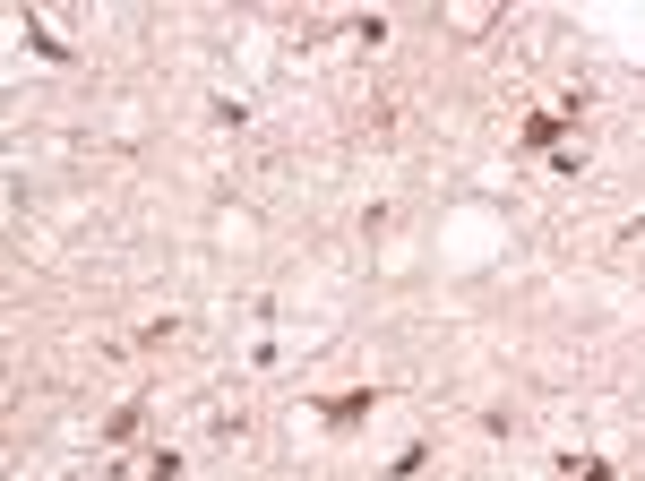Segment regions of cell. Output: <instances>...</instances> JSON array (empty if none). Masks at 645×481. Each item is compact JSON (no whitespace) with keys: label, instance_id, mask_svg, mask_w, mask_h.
Listing matches in <instances>:
<instances>
[{"label":"cell","instance_id":"1","mask_svg":"<svg viewBox=\"0 0 645 481\" xmlns=\"http://www.w3.org/2000/svg\"><path fill=\"white\" fill-rule=\"evenodd\" d=\"M568 481H611V464H577L568 456Z\"/></svg>","mask_w":645,"mask_h":481}]
</instances>
